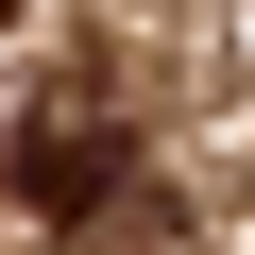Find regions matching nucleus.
Segmentation results:
<instances>
[{
  "label": "nucleus",
  "instance_id": "nucleus-2",
  "mask_svg": "<svg viewBox=\"0 0 255 255\" xmlns=\"http://www.w3.org/2000/svg\"><path fill=\"white\" fill-rule=\"evenodd\" d=\"M0 17H17V0H0Z\"/></svg>",
  "mask_w": 255,
  "mask_h": 255
},
{
  "label": "nucleus",
  "instance_id": "nucleus-1",
  "mask_svg": "<svg viewBox=\"0 0 255 255\" xmlns=\"http://www.w3.org/2000/svg\"><path fill=\"white\" fill-rule=\"evenodd\" d=\"M0 170H17V204H34V221H85V204L119 187V119L68 85V102H34V119H17V153H0Z\"/></svg>",
  "mask_w": 255,
  "mask_h": 255
}]
</instances>
